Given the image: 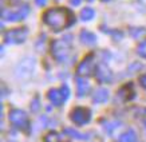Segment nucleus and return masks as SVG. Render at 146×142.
<instances>
[{
  "label": "nucleus",
  "mask_w": 146,
  "mask_h": 142,
  "mask_svg": "<svg viewBox=\"0 0 146 142\" xmlns=\"http://www.w3.org/2000/svg\"><path fill=\"white\" fill-rule=\"evenodd\" d=\"M90 90V84L87 80L84 79H78V95L82 97L84 94H87Z\"/></svg>",
  "instance_id": "11"
},
{
  "label": "nucleus",
  "mask_w": 146,
  "mask_h": 142,
  "mask_svg": "<svg viewBox=\"0 0 146 142\" xmlns=\"http://www.w3.org/2000/svg\"><path fill=\"white\" fill-rule=\"evenodd\" d=\"M103 1H110V0H103Z\"/></svg>",
  "instance_id": "21"
},
{
  "label": "nucleus",
  "mask_w": 146,
  "mask_h": 142,
  "mask_svg": "<svg viewBox=\"0 0 146 142\" xmlns=\"http://www.w3.org/2000/svg\"><path fill=\"white\" fill-rule=\"evenodd\" d=\"M52 54L58 60H64L68 54V46L64 40H56L52 43Z\"/></svg>",
  "instance_id": "5"
},
{
  "label": "nucleus",
  "mask_w": 146,
  "mask_h": 142,
  "mask_svg": "<svg viewBox=\"0 0 146 142\" xmlns=\"http://www.w3.org/2000/svg\"><path fill=\"white\" fill-rule=\"evenodd\" d=\"M95 75H97V78L101 82H110L111 80V72L110 70L107 68V67H105L103 64H101V66L97 68V71H95Z\"/></svg>",
  "instance_id": "9"
},
{
  "label": "nucleus",
  "mask_w": 146,
  "mask_h": 142,
  "mask_svg": "<svg viewBox=\"0 0 146 142\" xmlns=\"http://www.w3.org/2000/svg\"><path fill=\"white\" fill-rule=\"evenodd\" d=\"M44 142H60V137H59L58 133L51 131L44 137Z\"/></svg>",
  "instance_id": "15"
},
{
  "label": "nucleus",
  "mask_w": 146,
  "mask_h": 142,
  "mask_svg": "<svg viewBox=\"0 0 146 142\" xmlns=\"http://www.w3.org/2000/svg\"><path fill=\"white\" fill-rule=\"evenodd\" d=\"M48 99L51 101V103H54L55 106H60L64 101H66V98L63 95L62 90H50L48 91Z\"/></svg>",
  "instance_id": "8"
},
{
  "label": "nucleus",
  "mask_w": 146,
  "mask_h": 142,
  "mask_svg": "<svg viewBox=\"0 0 146 142\" xmlns=\"http://www.w3.org/2000/svg\"><path fill=\"white\" fill-rule=\"evenodd\" d=\"M80 1H82V0H70V3H71V4H74V5L80 4Z\"/></svg>",
  "instance_id": "20"
},
{
  "label": "nucleus",
  "mask_w": 146,
  "mask_h": 142,
  "mask_svg": "<svg viewBox=\"0 0 146 142\" xmlns=\"http://www.w3.org/2000/svg\"><path fill=\"white\" fill-rule=\"evenodd\" d=\"M90 110L86 107H76L71 111V119L75 125H84L90 121Z\"/></svg>",
  "instance_id": "3"
},
{
  "label": "nucleus",
  "mask_w": 146,
  "mask_h": 142,
  "mask_svg": "<svg viewBox=\"0 0 146 142\" xmlns=\"http://www.w3.org/2000/svg\"><path fill=\"white\" fill-rule=\"evenodd\" d=\"M67 133H70V134H71V137H74V138H78V139H86V138H87V137H83L82 134L76 133L75 130H71V129H67Z\"/></svg>",
  "instance_id": "17"
},
{
  "label": "nucleus",
  "mask_w": 146,
  "mask_h": 142,
  "mask_svg": "<svg viewBox=\"0 0 146 142\" xmlns=\"http://www.w3.org/2000/svg\"><path fill=\"white\" fill-rule=\"evenodd\" d=\"M139 80H141V84H142V86H143V87L146 89V75L141 76V79H139Z\"/></svg>",
  "instance_id": "18"
},
{
  "label": "nucleus",
  "mask_w": 146,
  "mask_h": 142,
  "mask_svg": "<svg viewBox=\"0 0 146 142\" xmlns=\"http://www.w3.org/2000/svg\"><path fill=\"white\" fill-rule=\"evenodd\" d=\"M35 1H36V4L38 5H44L47 0H35Z\"/></svg>",
  "instance_id": "19"
},
{
  "label": "nucleus",
  "mask_w": 146,
  "mask_h": 142,
  "mask_svg": "<svg viewBox=\"0 0 146 142\" xmlns=\"http://www.w3.org/2000/svg\"><path fill=\"white\" fill-rule=\"evenodd\" d=\"M118 142H137V134L134 133L133 130H129V131L121 135Z\"/></svg>",
  "instance_id": "12"
},
{
  "label": "nucleus",
  "mask_w": 146,
  "mask_h": 142,
  "mask_svg": "<svg viewBox=\"0 0 146 142\" xmlns=\"http://www.w3.org/2000/svg\"><path fill=\"white\" fill-rule=\"evenodd\" d=\"M27 34H28V31L24 27L23 28H15V30H11L5 34V40L9 43H22L26 39Z\"/></svg>",
  "instance_id": "4"
},
{
  "label": "nucleus",
  "mask_w": 146,
  "mask_h": 142,
  "mask_svg": "<svg viewBox=\"0 0 146 142\" xmlns=\"http://www.w3.org/2000/svg\"><path fill=\"white\" fill-rule=\"evenodd\" d=\"M80 38L84 44H94L95 43V35L89 31H82L80 32Z\"/></svg>",
  "instance_id": "13"
},
{
  "label": "nucleus",
  "mask_w": 146,
  "mask_h": 142,
  "mask_svg": "<svg viewBox=\"0 0 146 142\" xmlns=\"http://www.w3.org/2000/svg\"><path fill=\"white\" fill-rule=\"evenodd\" d=\"M80 16H82V19H83V20H90V19H93L94 18L93 8H90V7L83 8L82 11H80Z\"/></svg>",
  "instance_id": "14"
},
{
  "label": "nucleus",
  "mask_w": 146,
  "mask_h": 142,
  "mask_svg": "<svg viewBox=\"0 0 146 142\" xmlns=\"http://www.w3.org/2000/svg\"><path fill=\"white\" fill-rule=\"evenodd\" d=\"M137 50H138V54L141 55L142 58H146V39L139 43V46H138Z\"/></svg>",
  "instance_id": "16"
},
{
  "label": "nucleus",
  "mask_w": 146,
  "mask_h": 142,
  "mask_svg": "<svg viewBox=\"0 0 146 142\" xmlns=\"http://www.w3.org/2000/svg\"><path fill=\"white\" fill-rule=\"evenodd\" d=\"M94 68H95V66H94V59H93V56L90 55L87 58H84L83 62L78 66V74L82 76H89L94 72Z\"/></svg>",
  "instance_id": "6"
},
{
  "label": "nucleus",
  "mask_w": 146,
  "mask_h": 142,
  "mask_svg": "<svg viewBox=\"0 0 146 142\" xmlns=\"http://www.w3.org/2000/svg\"><path fill=\"white\" fill-rule=\"evenodd\" d=\"M28 12H30V8H28L27 5H23V7H20V9L16 11V12H8L5 15V19H7V20H11V22L22 20V19H24L27 15H28Z\"/></svg>",
  "instance_id": "7"
},
{
  "label": "nucleus",
  "mask_w": 146,
  "mask_h": 142,
  "mask_svg": "<svg viewBox=\"0 0 146 142\" xmlns=\"http://www.w3.org/2000/svg\"><path fill=\"white\" fill-rule=\"evenodd\" d=\"M9 119H11V122H12L16 127H19V129L27 130V127H28L27 114L22 110H18V109L11 110V113H9Z\"/></svg>",
  "instance_id": "2"
},
{
  "label": "nucleus",
  "mask_w": 146,
  "mask_h": 142,
  "mask_svg": "<svg viewBox=\"0 0 146 142\" xmlns=\"http://www.w3.org/2000/svg\"><path fill=\"white\" fill-rule=\"evenodd\" d=\"M43 20L54 30H63L74 23V13L66 7H55L43 13Z\"/></svg>",
  "instance_id": "1"
},
{
  "label": "nucleus",
  "mask_w": 146,
  "mask_h": 142,
  "mask_svg": "<svg viewBox=\"0 0 146 142\" xmlns=\"http://www.w3.org/2000/svg\"><path fill=\"white\" fill-rule=\"evenodd\" d=\"M107 99H109V91L105 89L97 90L93 95V101L97 103H103V102H106Z\"/></svg>",
  "instance_id": "10"
}]
</instances>
